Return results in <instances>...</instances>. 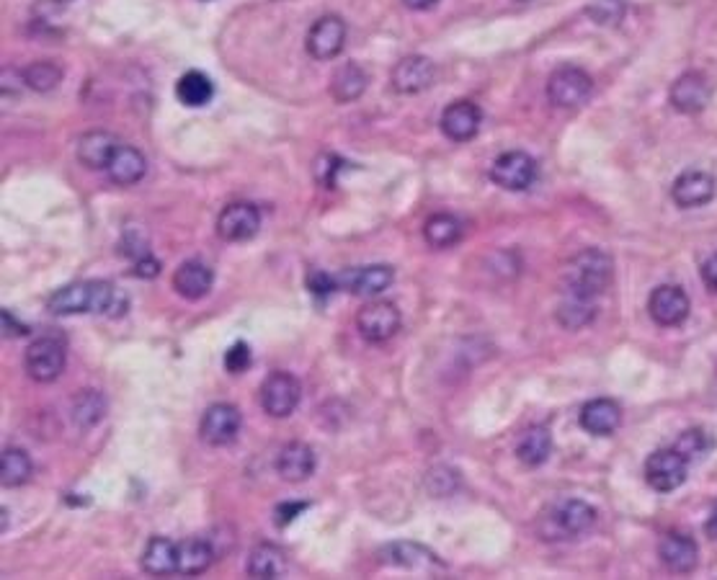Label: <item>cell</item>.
Instances as JSON below:
<instances>
[{"label": "cell", "instance_id": "obj_7", "mask_svg": "<svg viewBox=\"0 0 717 580\" xmlns=\"http://www.w3.org/2000/svg\"><path fill=\"white\" fill-rule=\"evenodd\" d=\"M302 387L289 372H271L261 385V408L271 418H289L300 405Z\"/></svg>", "mask_w": 717, "mask_h": 580}, {"label": "cell", "instance_id": "obj_20", "mask_svg": "<svg viewBox=\"0 0 717 580\" xmlns=\"http://www.w3.org/2000/svg\"><path fill=\"white\" fill-rule=\"evenodd\" d=\"M483 114L472 101H454L442 114V132L454 142H467L478 135Z\"/></svg>", "mask_w": 717, "mask_h": 580}, {"label": "cell", "instance_id": "obj_19", "mask_svg": "<svg viewBox=\"0 0 717 580\" xmlns=\"http://www.w3.org/2000/svg\"><path fill=\"white\" fill-rule=\"evenodd\" d=\"M276 472L287 483H302L315 472V452L305 441H289L276 454Z\"/></svg>", "mask_w": 717, "mask_h": 580}, {"label": "cell", "instance_id": "obj_39", "mask_svg": "<svg viewBox=\"0 0 717 580\" xmlns=\"http://www.w3.org/2000/svg\"><path fill=\"white\" fill-rule=\"evenodd\" d=\"M251 367V348H248V343L238 341L233 343V346L227 348V354H225V369L230 374H243L246 369Z\"/></svg>", "mask_w": 717, "mask_h": 580}, {"label": "cell", "instance_id": "obj_30", "mask_svg": "<svg viewBox=\"0 0 717 580\" xmlns=\"http://www.w3.org/2000/svg\"><path fill=\"white\" fill-rule=\"evenodd\" d=\"M31 475H34V462L24 449H16V446L3 449V454H0V483H3V488H21V485L29 483Z\"/></svg>", "mask_w": 717, "mask_h": 580}, {"label": "cell", "instance_id": "obj_23", "mask_svg": "<svg viewBox=\"0 0 717 580\" xmlns=\"http://www.w3.org/2000/svg\"><path fill=\"white\" fill-rule=\"evenodd\" d=\"M622 423V413H619V405L614 400H607V397H599V400H591V403L583 405L581 410V426L594 436H609L614 434Z\"/></svg>", "mask_w": 717, "mask_h": 580}, {"label": "cell", "instance_id": "obj_48", "mask_svg": "<svg viewBox=\"0 0 717 580\" xmlns=\"http://www.w3.org/2000/svg\"><path fill=\"white\" fill-rule=\"evenodd\" d=\"M705 529H707V534H710L712 539H717V506L712 508V513H710V519H707Z\"/></svg>", "mask_w": 717, "mask_h": 580}, {"label": "cell", "instance_id": "obj_45", "mask_svg": "<svg viewBox=\"0 0 717 580\" xmlns=\"http://www.w3.org/2000/svg\"><path fill=\"white\" fill-rule=\"evenodd\" d=\"M29 333V328H26L24 323H19V320H13V315L8 310H3V336L6 338H21Z\"/></svg>", "mask_w": 717, "mask_h": 580}, {"label": "cell", "instance_id": "obj_50", "mask_svg": "<svg viewBox=\"0 0 717 580\" xmlns=\"http://www.w3.org/2000/svg\"><path fill=\"white\" fill-rule=\"evenodd\" d=\"M519 3H527V0H519Z\"/></svg>", "mask_w": 717, "mask_h": 580}, {"label": "cell", "instance_id": "obj_4", "mask_svg": "<svg viewBox=\"0 0 717 580\" xmlns=\"http://www.w3.org/2000/svg\"><path fill=\"white\" fill-rule=\"evenodd\" d=\"M65 361H68V354H65V346H62L57 338H37L26 348L24 354V367L26 374H29L34 382L39 385H50L65 372Z\"/></svg>", "mask_w": 717, "mask_h": 580}, {"label": "cell", "instance_id": "obj_3", "mask_svg": "<svg viewBox=\"0 0 717 580\" xmlns=\"http://www.w3.org/2000/svg\"><path fill=\"white\" fill-rule=\"evenodd\" d=\"M612 276V256L601 248H586L578 256H573V261L565 269V292L596 300L612 284Z\"/></svg>", "mask_w": 717, "mask_h": 580}, {"label": "cell", "instance_id": "obj_35", "mask_svg": "<svg viewBox=\"0 0 717 580\" xmlns=\"http://www.w3.org/2000/svg\"><path fill=\"white\" fill-rule=\"evenodd\" d=\"M596 318V300L578 297V294H563V302L558 305V323L568 330H578L589 325Z\"/></svg>", "mask_w": 717, "mask_h": 580}, {"label": "cell", "instance_id": "obj_10", "mask_svg": "<svg viewBox=\"0 0 717 580\" xmlns=\"http://www.w3.org/2000/svg\"><path fill=\"white\" fill-rule=\"evenodd\" d=\"M240 426H243V416H240V410L235 405L215 403L209 405L207 413L202 416L199 436L209 446H227L238 439Z\"/></svg>", "mask_w": 717, "mask_h": 580}, {"label": "cell", "instance_id": "obj_33", "mask_svg": "<svg viewBox=\"0 0 717 580\" xmlns=\"http://www.w3.org/2000/svg\"><path fill=\"white\" fill-rule=\"evenodd\" d=\"M423 238H426V243H429L431 248H436V251L452 248V245L460 243L462 238L460 220L452 217V214H434V217H429L426 225H423Z\"/></svg>", "mask_w": 717, "mask_h": 580}, {"label": "cell", "instance_id": "obj_1", "mask_svg": "<svg viewBox=\"0 0 717 580\" xmlns=\"http://www.w3.org/2000/svg\"><path fill=\"white\" fill-rule=\"evenodd\" d=\"M50 310L55 315H78V312H96L119 318L127 310V297L109 281H78L57 289L50 297Z\"/></svg>", "mask_w": 717, "mask_h": 580}, {"label": "cell", "instance_id": "obj_40", "mask_svg": "<svg viewBox=\"0 0 717 580\" xmlns=\"http://www.w3.org/2000/svg\"><path fill=\"white\" fill-rule=\"evenodd\" d=\"M341 165H344V160H338L336 155H323V158L315 163V176H318L320 184L333 189V184H336V173L341 171Z\"/></svg>", "mask_w": 717, "mask_h": 580}, {"label": "cell", "instance_id": "obj_47", "mask_svg": "<svg viewBox=\"0 0 717 580\" xmlns=\"http://www.w3.org/2000/svg\"><path fill=\"white\" fill-rule=\"evenodd\" d=\"M405 6L413 8V11H426V8H431L436 3V0H403Z\"/></svg>", "mask_w": 717, "mask_h": 580}, {"label": "cell", "instance_id": "obj_25", "mask_svg": "<svg viewBox=\"0 0 717 580\" xmlns=\"http://www.w3.org/2000/svg\"><path fill=\"white\" fill-rule=\"evenodd\" d=\"M385 560L390 565H398V568H408V570H444V565L439 557L434 555L431 550L421 547V544H413V542H398V544H390L385 550Z\"/></svg>", "mask_w": 717, "mask_h": 580}, {"label": "cell", "instance_id": "obj_24", "mask_svg": "<svg viewBox=\"0 0 717 580\" xmlns=\"http://www.w3.org/2000/svg\"><path fill=\"white\" fill-rule=\"evenodd\" d=\"M369 86L367 70L359 62H344L341 68H336L331 78V96L336 98L338 104H351L356 98H362Z\"/></svg>", "mask_w": 717, "mask_h": 580}, {"label": "cell", "instance_id": "obj_11", "mask_svg": "<svg viewBox=\"0 0 717 580\" xmlns=\"http://www.w3.org/2000/svg\"><path fill=\"white\" fill-rule=\"evenodd\" d=\"M346 44V24L341 16H320L307 31L305 47L313 60L328 62L341 55Z\"/></svg>", "mask_w": 717, "mask_h": 580}, {"label": "cell", "instance_id": "obj_12", "mask_svg": "<svg viewBox=\"0 0 717 580\" xmlns=\"http://www.w3.org/2000/svg\"><path fill=\"white\" fill-rule=\"evenodd\" d=\"M436 68L429 57L411 55L395 62L393 73H390V83L393 91L400 96H413V93H423L426 88L434 86Z\"/></svg>", "mask_w": 717, "mask_h": 580}, {"label": "cell", "instance_id": "obj_31", "mask_svg": "<svg viewBox=\"0 0 717 580\" xmlns=\"http://www.w3.org/2000/svg\"><path fill=\"white\" fill-rule=\"evenodd\" d=\"M176 96L178 101L189 109H199V106H207L215 96V86H212V80L207 78L204 73L199 70H189L186 75H181L176 83Z\"/></svg>", "mask_w": 717, "mask_h": 580}, {"label": "cell", "instance_id": "obj_15", "mask_svg": "<svg viewBox=\"0 0 717 580\" xmlns=\"http://www.w3.org/2000/svg\"><path fill=\"white\" fill-rule=\"evenodd\" d=\"M712 83L705 73H684L671 86V106L681 114H697L710 104Z\"/></svg>", "mask_w": 717, "mask_h": 580}, {"label": "cell", "instance_id": "obj_49", "mask_svg": "<svg viewBox=\"0 0 717 580\" xmlns=\"http://www.w3.org/2000/svg\"><path fill=\"white\" fill-rule=\"evenodd\" d=\"M55 3H70V0H55Z\"/></svg>", "mask_w": 717, "mask_h": 580}, {"label": "cell", "instance_id": "obj_14", "mask_svg": "<svg viewBox=\"0 0 717 580\" xmlns=\"http://www.w3.org/2000/svg\"><path fill=\"white\" fill-rule=\"evenodd\" d=\"M261 227V212L253 204L238 202L222 209L217 217V235L225 243H246Z\"/></svg>", "mask_w": 717, "mask_h": 580}, {"label": "cell", "instance_id": "obj_36", "mask_svg": "<svg viewBox=\"0 0 717 580\" xmlns=\"http://www.w3.org/2000/svg\"><path fill=\"white\" fill-rule=\"evenodd\" d=\"M21 80H24L26 88H31V91L50 93V91H55V88H60L62 68L52 60L31 62L29 68L21 70Z\"/></svg>", "mask_w": 717, "mask_h": 580}, {"label": "cell", "instance_id": "obj_17", "mask_svg": "<svg viewBox=\"0 0 717 580\" xmlns=\"http://www.w3.org/2000/svg\"><path fill=\"white\" fill-rule=\"evenodd\" d=\"M119 147L122 145H119V140L111 132L93 129V132L80 135L78 145H75V155H78L80 165H86L88 171H106Z\"/></svg>", "mask_w": 717, "mask_h": 580}, {"label": "cell", "instance_id": "obj_6", "mask_svg": "<svg viewBox=\"0 0 717 580\" xmlns=\"http://www.w3.org/2000/svg\"><path fill=\"white\" fill-rule=\"evenodd\" d=\"M689 475V459L679 452V449H658L656 454H650L645 462V480L653 490L658 493H671V490L681 488Z\"/></svg>", "mask_w": 717, "mask_h": 580}, {"label": "cell", "instance_id": "obj_26", "mask_svg": "<svg viewBox=\"0 0 717 580\" xmlns=\"http://www.w3.org/2000/svg\"><path fill=\"white\" fill-rule=\"evenodd\" d=\"M145 171H148V160H145V155H142L137 147H129V145L119 147L117 155L111 158L109 168H106L109 178L117 186L137 184V181H142Z\"/></svg>", "mask_w": 717, "mask_h": 580}, {"label": "cell", "instance_id": "obj_42", "mask_svg": "<svg viewBox=\"0 0 717 580\" xmlns=\"http://www.w3.org/2000/svg\"><path fill=\"white\" fill-rule=\"evenodd\" d=\"M591 16H594L599 24H617L619 16H622V6H619V3L612 6V0H599V3L591 8Z\"/></svg>", "mask_w": 717, "mask_h": 580}, {"label": "cell", "instance_id": "obj_28", "mask_svg": "<svg viewBox=\"0 0 717 580\" xmlns=\"http://www.w3.org/2000/svg\"><path fill=\"white\" fill-rule=\"evenodd\" d=\"M215 560L212 542L204 537H189L178 544V573L181 575H202Z\"/></svg>", "mask_w": 717, "mask_h": 580}, {"label": "cell", "instance_id": "obj_29", "mask_svg": "<svg viewBox=\"0 0 717 580\" xmlns=\"http://www.w3.org/2000/svg\"><path fill=\"white\" fill-rule=\"evenodd\" d=\"M142 570L150 575L178 573V544L166 537H153L142 552Z\"/></svg>", "mask_w": 717, "mask_h": 580}, {"label": "cell", "instance_id": "obj_44", "mask_svg": "<svg viewBox=\"0 0 717 580\" xmlns=\"http://www.w3.org/2000/svg\"><path fill=\"white\" fill-rule=\"evenodd\" d=\"M132 274L137 276V279H155V276L160 274V261H155V258L150 256H140V261L135 263V271Z\"/></svg>", "mask_w": 717, "mask_h": 580}, {"label": "cell", "instance_id": "obj_5", "mask_svg": "<svg viewBox=\"0 0 717 580\" xmlns=\"http://www.w3.org/2000/svg\"><path fill=\"white\" fill-rule=\"evenodd\" d=\"M594 80L581 68H560L547 80V98L558 109H578L589 101Z\"/></svg>", "mask_w": 717, "mask_h": 580}, {"label": "cell", "instance_id": "obj_16", "mask_svg": "<svg viewBox=\"0 0 717 580\" xmlns=\"http://www.w3.org/2000/svg\"><path fill=\"white\" fill-rule=\"evenodd\" d=\"M715 191H717V184L710 173L684 171L674 181L671 199L676 202V207L694 209V207H705L707 202H712V199H715Z\"/></svg>", "mask_w": 717, "mask_h": 580}, {"label": "cell", "instance_id": "obj_43", "mask_svg": "<svg viewBox=\"0 0 717 580\" xmlns=\"http://www.w3.org/2000/svg\"><path fill=\"white\" fill-rule=\"evenodd\" d=\"M307 511V503H282V506L276 508V526H289L292 521L300 516V513Z\"/></svg>", "mask_w": 717, "mask_h": 580}, {"label": "cell", "instance_id": "obj_41", "mask_svg": "<svg viewBox=\"0 0 717 580\" xmlns=\"http://www.w3.org/2000/svg\"><path fill=\"white\" fill-rule=\"evenodd\" d=\"M307 287H310L315 297H328V294L338 289V279L328 276L325 271H313V274L307 276Z\"/></svg>", "mask_w": 717, "mask_h": 580}, {"label": "cell", "instance_id": "obj_32", "mask_svg": "<svg viewBox=\"0 0 717 580\" xmlns=\"http://www.w3.org/2000/svg\"><path fill=\"white\" fill-rule=\"evenodd\" d=\"M70 416L73 423L80 428H93L96 423L104 421L106 416V400L99 390H80L70 400Z\"/></svg>", "mask_w": 717, "mask_h": 580}, {"label": "cell", "instance_id": "obj_9", "mask_svg": "<svg viewBox=\"0 0 717 580\" xmlns=\"http://www.w3.org/2000/svg\"><path fill=\"white\" fill-rule=\"evenodd\" d=\"M356 328L369 343L390 341L400 330V310L387 300L367 302L356 315Z\"/></svg>", "mask_w": 717, "mask_h": 580}, {"label": "cell", "instance_id": "obj_46", "mask_svg": "<svg viewBox=\"0 0 717 580\" xmlns=\"http://www.w3.org/2000/svg\"><path fill=\"white\" fill-rule=\"evenodd\" d=\"M702 281L707 284V289L717 292V253H712V256L702 263Z\"/></svg>", "mask_w": 717, "mask_h": 580}, {"label": "cell", "instance_id": "obj_34", "mask_svg": "<svg viewBox=\"0 0 717 580\" xmlns=\"http://www.w3.org/2000/svg\"><path fill=\"white\" fill-rule=\"evenodd\" d=\"M552 452V436L545 426L529 428L527 434L521 436L519 446H516V457L527 467H540L547 462Z\"/></svg>", "mask_w": 717, "mask_h": 580}, {"label": "cell", "instance_id": "obj_8", "mask_svg": "<svg viewBox=\"0 0 717 580\" xmlns=\"http://www.w3.org/2000/svg\"><path fill=\"white\" fill-rule=\"evenodd\" d=\"M491 178L493 184L506 191H524L537 181V160L521 150L503 153L493 160Z\"/></svg>", "mask_w": 717, "mask_h": 580}, {"label": "cell", "instance_id": "obj_27", "mask_svg": "<svg viewBox=\"0 0 717 580\" xmlns=\"http://www.w3.org/2000/svg\"><path fill=\"white\" fill-rule=\"evenodd\" d=\"M287 573V555H284L276 544L264 542L256 544L248 555V575L251 578L276 580Z\"/></svg>", "mask_w": 717, "mask_h": 580}, {"label": "cell", "instance_id": "obj_21", "mask_svg": "<svg viewBox=\"0 0 717 580\" xmlns=\"http://www.w3.org/2000/svg\"><path fill=\"white\" fill-rule=\"evenodd\" d=\"M658 555L671 573H692L699 562V547L687 534H668L658 547Z\"/></svg>", "mask_w": 717, "mask_h": 580}, {"label": "cell", "instance_id": "obj_2", "mask_svg": "<svg viewBox=\"0 0 717 580\" xmlns=\"http://www.w3.org/2000/svg\"><path fill=\"white\" fill-rule=\"evenodd\" d=\"M596 524V511L586 501L578 498H563V501L552 503L537 519V534L545 542H568V539H578L586 532H591V526Z\"/></svg>", "mask_w": 717, "mask_h": 580}, {"label": "cell", "instance_id": "obj_37", "mask_svg": "<svg viewBox=\"0 0 717 580\" xmlns=\"http://www.w3.org/2000/svg\"><path fill=\"white\" fill-rule=\"evenodd\" d=\"M460 485V475L449 467H434V470L426 475V488L436 495V498H444V495H452Z\"/></svg>", "mask_w": 717, "mask_h": 580}, {"label": "cell", "instance_id": "obj_22", "mask_svg": "<svg viewBox=\"0 0 717 580\" xmlns=\"http://www.w3.org/2000/svg\"><path fill=\"white\" fill-rule=\"evenodd\" d=\"M212 281H215V274H212L207 263L186 261L181 263V269L173 276V287H176V292L181 294L184 300L197 302L202 300V297H207L209 289H212Z\"/></svg>", "mask_w": 717, "mask_h": 580}, {"label": "cell", "instance_id": "obj_18", "mask_svg": "<svg viewBox=\"0 0 717 580\" xmlns=\"http://www.w3.org/2000/svg\"><path fill=\"white\" fill-rule=\"evenodd\" d=\"M395 279V271L385 263H374V266H362V269H351L346 271L341 279H338V287L349 289L351 294H359V297H377L385 289H390Z\"/></svg>", "mask_w": 717, "mask_h": 580}, {"label": "cell", "instance_id": "obj_38", "mask_svg": "<svg viewBox=\"0 0 717 580\" xmlns=\"http://www.w3.org/2000/svg\"><path fill=\"white\" fill-rule=\"evenodd\" d=\"M674 449H679V452L692 462L694 457H702V454L710 449V439H707L705 431L692 428V431H684V434H681V439L676 441Z\"/></svg>", "mask_w": 717, "mask_h": 580}, {"label": "cell", "instance_id": "obj_13", "mask_svg": "<svg viewBox=\"0 0 717 580\" xmlns=\"http://www.w3.org/2000/svg\"><path fill=\"white\" fill-rule=\"evenodd\" d=\"M650 318L656 320L663 328H676L684 320L689 318V310H692V302H689L687 292L681 287H674V284H663L656 292L650 294L648 300Z\"/></svg>", "mask_w": 717, "mask_h": 580}]
</instances>
